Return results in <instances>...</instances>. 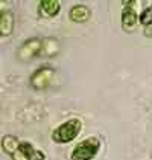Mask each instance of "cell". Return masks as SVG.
Returning a JSON list of instances; mask_svg holds the SVG:
<instances>
[{"instance_id":"1","label":"cell","mask_w":152,"mask_h":160,"mask_svg":"<svg viewBox=\"0 0 152 160\" xmlns=\"http://www.w3.org/2000/svg\"><path fill=\"white\" fill-rule=\"evenodd\" d=\"M82 123L79 119H70L67 122H64L63 125H59L58 128L53 130L52 133V140L55 143H69L72 140H75L76 136L79 134Z\"/></svg>"},{"instance_id":"2","label":"cell","mask_w":152,"mask_h":160,"mask_svg":"<svg viewBox=\"0 0 152 160\" xmlns=\"http://www.w3.org/2000/svg\"><path fill=\"white\" fill-rule=\"evenodd\" d=\"M101 149V142L96 137H88L79 142L72 151V160H93Z\"/></svg>"},{"instance_id":"3","label":"cell","mask_w":152,"mask_h":160,"mask_svg":"<svg viewBox=\"0 0 152 160\" xmlns=\"http://www.w3.org/2000/svg\"><path fill=\"white\" fill-rule=\"evenodd\" d=\"M53 69L50 67H43V69H38L35 73L31 76V86L34 87L35 90H44L52 84V79H53Z\"/></svg>"},{"instance_id":"4","label":"cell","mask_w":152,"mask_h":160,"mask_svg":"<svg viewBox=\"0 0 152 160\" xmlns=\"http://www.w3.org/2000/svg\"><path fill=\"white\" fill-rule=\"evenodd\" d=\"M43 41L40 40V38H31V40H27L25 41L23 44H21V48L18 49L17 52V57L21 60V61H26V60H31V58H34L35 55L40 53V50L43 49Z\"/></svg>"},{"instance_id":"5","label":"cell","mask_w":152,"mask_h":160,"mask_svg":"<svg viewBox=\"0 0 152 160\" xmlns=\"http://www.w3.org/2000/svg\"><path fill=\"white\" fill-rule=\"evenodd\" d=\"M140 22V15L134 11V8H123L122 11V28L125 32H134Z\"/></svg>"},{"instance_id":"6","label":"cell","mask_w":152,"mask_h":160,"mask_svg":"<svg viewBox=\"0 0 152 160\" xmlns=\"http://www.w3.org/2000/svg\"><path fill=\"white\" fill-rule=\"evenodd\" d=\"M20 151L25 154V157L27 160H46L44 152L40 151V149H35L32 147V143H29V142H21L20 143Z\"/></svg>"},{"instance_id":"7","label":"cell","mask_w":152,"mask_h":160,"mask_svg":"<svg viewBox=\"0 0 152 160\" xmlns=\"http://www.w3.org/2000/svg\"><path fill=\"white\" fill-rule=\"evenodd\" d=\"M14 31V15L11 12L0 14V34L2 37L11 35Z\"/></svg>"},{"instance_id":"8","label":"cell","mask_w":152,"mask_h":160,"mask_svg":"<svg viewBox=\"0 0 152 160\" xmlns=\"http://www.w3.org/2000/svg\"><path fill=\"white\" fill-rule=\"evenodd\" d=\"M69 15H70V18L75 23H84V22H87L90 18V9L87 6H84V5H76V6H73L70 9Z\"/></svg>"},{"instance_id":"9","label":"cell","mask_w":152,"mask_h":160,"mask_svg":"<svg viewBox=\"0 0 152 160\" xmlns=\"http://www.w3.org/2000/svg\"><path fill=\"white\" fill-rule=\"evenodd\" d=\"M20 143L21 142H18V139L15 137V136H5V137H2V149L6 152V154H11L14 156L18 149H20Z\"/></svg>"},{"instance_id":"10","label":"cell","mask_w":152,"mask_h":160,"mask_svg":"<svg viewBox=\"0 0 152 160\" xmlns=\"http://www.w3.org/2000/svg\"><path fill=\"white\" fill-rule=\"evenodd\" d=\"M40 9H41V12L44 15H47V17H55L56 14L59 12L61 5H59L58 0H43L40 3Z\"/></svg>"},{"instance_id":"11","label":"cell","mask_w":152,"mask_h":160,"mask_svg":"<svg viewBox=\"0 0 152 160\" xmlns=\"http://www.w3.org/2000/svg\"><path fill=\"white\" fill-rule=\"evenodd\" d=\"M140 23L143 26H149L152 23V6L146 8L143 12L140 14Z\"/></svg>"},{"instance_id":"12","label":"cell","mask_w":152,"mask_h":160,"mask_svg":"<svg viewBox=\"0 0 152 160\" xmlns=\"http://www.w3.org/2000/svg\"><path fill=\"white\" fill-rule=\"evenodd\" d=\"M12 159H14V160H27V159L25 157V154H23V152H21L20 149H18V151H17V152L14 154Z\"/></svg>"},{"instance_id":"13","label":"cell","mask_w":152,"mask_h":160,"mask_svg":"<svg viewBox=\"0 0 152 160\" xmlns=\"http://www.w3.org/2000/svg\"><path fill=\"white\" fill-rule=\"evenodd\" d=\"M145 35L146 37H152V23L149 26H145Z\"/></svg>"}]
</instances>
